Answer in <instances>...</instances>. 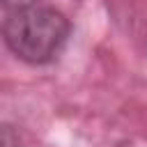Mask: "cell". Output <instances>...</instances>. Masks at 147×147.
<instances>
[{"label":"cell","mask_w":147,"mask_h":147,"mask_svg":"<svg viewBox=\"0 0 147 147\" xmlns=\"http://www.w3.org/2000/svg\"><path fill=\"white\" fill-rule=\"evenodd\" d=\"M69 21L62 11L44 5H30L2 11V37L7 48L23 62H51L69 37Z\"/></svg>","instance_id":"cell-1"},{"label":"cell","mask_w":147,"mask_h":147,"mask_svg":"<svg viewBox=\"0 0 147 147\" xmlns=\"http://www.w3.org/2000/svg\"><path fill=\"white\" fill-rule=\"evenodd\" d=\"M0 2H2V11H11V9H21V7L37 5V0H0Z\"/></svg>","instance_id":"cell-2"}]
</instances>
